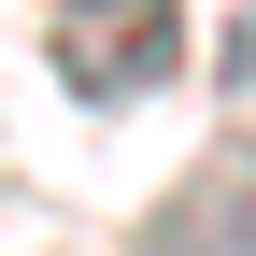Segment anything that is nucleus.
Instances as JSON below:
<instances>
[{
	"instance_id": "nucleus-2",
	"label": "nucleus",
	"mask_w": 256,
	"mask_h": 256,
	"mask_svg": "<svg viewBox=\"0 0 256 256\" xmlns=\"http://www.w3.org/2000/svg\"><path fill=\"white\" fill-rule=\"evenodd\" d=\"M142 256H256V142H214L200 171L142 214Z\"/></svg>"
},
{
	"instance_id": "nucleus-1",
	"label": "nucleus",
	"mask_w": 256,
	"mask_h": 256,
	"mask_svg": "<svg viewBox=\"0 0 256 256\" xmlns=\"http://www.w3.org/2000/svg\"><path fill=\"white\" fill-rule=\"evenodd\" d=\"M185 72V0H72L57 14V86L72 100H142Z\"/></svg>"
},
{
	"instance_id": "nucleus-3",
	"label": "nucleus",
	"mask_w": 256,
	"mask_h": 256,
	"mask_svg": "<svg viewBox=\"0 0 256 256\" xmlns=\"http://www.w3.org/2000/svg\"><path fill=\"white\" fill-rule=\"evenodd\" d=\"M242 43H256V14H242Z\"/></svg>"
}]
</instances>
